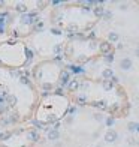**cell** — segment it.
<instances>
[{"label":"cell","mask_w":139,"mask_h":147,"mask_svg":"<svg viewBox=\"0 0 139 147\" xmlns=\"http://www.w3.org/2000/svg\"><path fill=\"white\" fill-rule=\"evenodd\" d=\"M46 137H48L49 141H57L58 138H60V132H58L57 129H49L48 134H46Z\"/></svg>","instance_id":"cell-3"},{"label":"cell","mask_w":139,"mask_h":147,"mask_svg":"<svg viewBox=\"0 0 139 147\" xmlns=\"http://www.w3.org/2000/svg\"><path fill=\"white\" fill-rule=\"evenodd\" d=\"M96 147H102V146H96Z\"/></svg>","instance_id":"cell-30"},{"label":"cell","mask_w":139,"mask_h":147,"mask_svg":"<svg viewBox=\"0 0 139 147\" xmlns=\"http://www.w3.org/2000/svg\"><path fill=\"white\" fill-rule=\"evenodd\" d=\"M132 66H133L132 59H129V57L121 59V62H120V68H121L123 71H129V69H132Z\"/></svg>","instance_id":"cell-2"},{"label":"cell","mask_w":139,"mask_h":147,"mask_svg":"<svg viewBox=\"0 0 139 147\" xmlns=\"http://www.w3.org/2000/svg\"><path fill=\"white\" fill-rule=\"evenodd\" d=\"M102 86H103L105 90H111V89H112V83H111V80H105Z\"/></svg>","instance_id":"cell-13"},{"label":"cell","mask_w":139,"mask_h":147,"mask_svg":"<svg viewBox=\"0 0 139 147\" xmlns=\"http://www.w3.org/2000/svg\"><path fill=\"white\" fill-rule=\"evenodd\" d=\"M114 123H115V120H114V117H108V119H106V125H108V126H112Z\"/></svg>","instance_id":"cell-19"},{"label":"cell","mask_w":139,"mask_h":147,"mask_svg":"<svg viewBox=\"0 0 139 147\" xmlns=\"http://www.w3.org/2000/svg\"><path fill=\"white\" fill-rule=\"evenodd\" d=\"M136 131H138V132H139V125H138V129H136Z\"/></svg>","instance_id":"cell-27"},{"label":"cell","mask_w":139,"mask_h":147,"mask_svg":"<svg viewBox=\"0 0 139 147\" xmlns=\"http://www.w3.org/2000/svg\"><path fill=\"white\" fill-rule=\"evenodd\" d=\"M27 138H29L30 141H33V143H37V141H39V134H37L36 131H30V132L27 134Z\"/></svg>","instance_id":"cell-7"},{"label":"cell","mask_w":139,"mask_h":147,"mask_svg":"<svg viewBox=\"0 0 139 147\" xmlns=\"http://www.w3.org/2000/svg\"><path fill=\"white\" fill-rule=\"evenodd\" d=\"M51 32H52V35H58V36L62 35V30H60V29H52Z\"/></svg>","instance_id":"cell-21"},{"label":"cell","mask_w":139,"mask_h":147,"mask_svg":"<svg viewBox=\"0 0 139 147\" xmlns=\"http://www.w3.org/2000/svg\"><path fill=\"white\" fill-rule=\"evenodd\" d=\"M94 119L100 122V120H102V116H100V114H94Z\"/></svg>","instance_id":"cell-23"},{"label":"cell","mask_w":139,"mask_h":147,"mask_svg":"<svg viewBox=\"0 0 139 147\" xmlns=\"http://www.w3.org/2000/svg\"><path fill=\"white\" fill-rule=\"evenodd\" d=\"M0 147H6V146H0Z\"/></svg>","instance_id":"cell-29"},{"label":"cell","mask_w":139,"mask_h":147,"mask_svg":"<svg viewBox=\"0 0 139 147\" xmlns=\"http://www.w3.org/2000/svg\"><path fill=\"white\" fill-rule=\"evenodd\" d=\"M19 83H21V84H26V86H30V81H29L27 77H21V78H19Z\"/></svg>","instance_id":"cell-18"},{"label":"cell","mask_w":139,"mask_h":147,"mask_svg":"<svg viewBox=\"0 0 139 147\" xmlns=\"http://www.w3.org/2000/svg\"><path fill=\"white\" fill-rule=\"evenodd\" d=\"M127 129H129L130 132H135V131L138 129V123H133V122H130V123H129V126H127Z\"/></svg>","instance_id":"cell-14"},{"label":"cell","mask_w":139,"mask_h":147,"mask_svg":"<svg viewBox=\"0 0 139 147\" xmlns=\"http://www.w3.org/2000/svg\"><path fill=\"white\" fill-rule=\"evenodd\" d=\"M109 50H111V44H109V42H102V44H100V51H102V53L108 54Z\"/></svg>","instance_id":"cell-11"},{"label":"cell","mask_w":139,"mask_h":147,"mask_svg":"<svg viewBox=\"0 0 139 147\" xmlns=\"http://www.w3.org/2000/svg\"><path fill=\"white\" fill-rule=\"evenodd\" d=\"M105 60H106L108 63H112V62H114V54H112V53H108L106 56H105Z\"/></svg>","instance_id":"cell-17"},{"label":"cell","mask_w":139,"mask_h":147,"mask_svg":"<svg viewBox=\"0 0 139 147\" xmlns=\"http://www.w3.org/2000/svg\"><path fill=\"white\" fill-rule=\"evenodd\" d=\"M24 147H26V146H24Z\"/></svg>","instance_id":"cell-31"},{"label":"cell","mask_w":139,"mask_h":147,"mask_svg":"<svg viewBox=\"0 0 139 147\" xmlns=\"http://www.w3.org/2000/svg\"><path fill=\"white\" fill-rule=\"evenodd\" d=\"M102 77H103L105 80H111V78L114 77V71H112L111 68H106V69H103V71H102Z\"/></svg>","instance_id":"cell-4"},{"label":"cell","mask_w":139,"mask_h":147,"mask_svg":"<svg viewBox=\"0 0 139 147\" xmlns=\"http://www.w3.org/2000/svg\"><path fill=\"white\" fill-rule=\"evenodd\" d=\"M42 89L48 93L49 90H52V84H51V83H44V84H42Z\"/></svg>","instance_id":"cell-16"},{"label":"cell","mask_w":139,"mask_h":147,"mask_svg":"<svg viewBox=\"0 0 139 147\" xmlns=\"http://www.w3.org/2000/svg\"><path fill=\"white\" fill-rule=\"evenodd\" d=\"M105 11H106V9H105L103 6H100V5H97V6L93 9V12H94V15H96V17H103Z\"/></svg>","instance_id":"cell-5"},{"label":"cell","mask_w":139,"mask_h":147,"mask_svg":"<svg viewBox=\"0 0 139 147\" xmlns=\"http://www.w3.org/2000/svg\"><path fill=\"white\" fill-rule=\"evenodd\" d=\"M69 30H73V32H76V30H78V27H76L75 24H72V26H69Z\"/></svg>","instance_id":"cell-22"},{"label":"cell","mask_w":139,"mask_h":147,"mask_svg":"<svg viewBox=\"0 0 139 147\" xmlns=\"http://www.w3.org/2000/svg\"><path fill=\"white\" fill-rule=\"evenodd\" d=\"M2 101H3V99H2V98H0V102H2Z\"/></svg>","instance_id":"cell-28"},{"label":"cell","mask_w":139,"mask_h":147,"mask_svg":"<svg viewBox=\"0 0 139 147\" xmlns=\"http://www.w3.org/2000/svg\"><path fill=\"white\" fill-rule=\"evenodd\" d=\"M120 9H123V11H126V9H127V5H121V8H120Z\"/></svg>","instance_id":"cell-24"},{"label":"cell","mask_w":139,"mask_h":147,"mask_svg":"<svg viewBox=\"0 0 139 147\" xmlns=\"http://www.w3.org/2000/svg\"><path fill=\"white\" fill-rule=\"evenodd\" d=\"M6 102H8L11 107H14V105H16L18 99H16V96H15V95H8V96H6Z\"/></svg>","instance_id":"cell-9"},{"label":"cell","mask_w":139,"mask_h":147,"mask_svg":"<svg viewBox=\"0 0 139 147\" xmlns=\"http://www.w3.org/2000/svg\"><path fill=\"white\" fill-rule=\"evenodd\" d=\"M0 6H5V2H2V0H0Z\"/></svg>","instance_id":"cell-25"},{"label":"cell","mask_w":139,"mask_h":147,"mask_svg":"<svg viewBox=\"0 0 139 147\" xmlns=\"http://www.w3.org/2000/svg\"><path fill=\"white\" fill-rule=\"evenodd\" d=\"M78 87H79V83H78L76 80H70V83H69V90H70V92H75V90H78Z\"/></svg>","instance_id":"cell-12"},{"label":"cell","mask_w":139,"mask_h":147,"mask_svg":"<svg viewBox=\"0 0 139 147\" xmlns=\"http://www.w3.org/2000/svg\"><path fill=\"white\" fill-rule=\"evenodd\" d=\"M3 135H5V134H0V140H3Z\"/></svg>","instance_id":"cell-26"},{"label":"cell","mask_w":139,"mask_h":147,"mask_svg":"<svg viewBox=\"0 0 139 147\" xmlns=\"http://www.w3.org/2000/svg\"><path fill=\"white\" fill-rule=\"evenodd\" d=\"M117 138H118L117 131H114V129H108L106 131V134H105V141L106 143H115Z\"/></svg>","instance_id":"cell-1"},{"label":"cell","mask_w":139,"mask_h":147,"mask_svg":"<svg viewBox=\"0 0 139 147\" xmlns=\"http://www.w3.org/2000/svg\"><path fill=\"white\" fill-rule=\"evenodd\" d=\"M102 18H103L105 21H109L111 18H112V12H111V11H105V14H103V17H102Z\"/></svg>","instance_id":"cell-15"},{"label":"cell","mask_w":139,"mask_h":147,"mask_svg":"<svg viewBox=\"0 0 139 147\" xmlns=\"http://www.w3.org/2000/svg\"><path fill=\"white\" fill-rule=\"evenodd\" d=\"M108 39H109L111 42H118V39H120V36H118V33H117V32H109V35H108Z\"/></svg>","instance_id":"cell-10"},{"label":"cell","mask_w":139,"mask_h":147,"mask_svg":"<svg viewBox=\"0 0 139 147\" xmlns=\"http://www.w3.org/2000/svg\"><path fill=\"white\" fill-rule=\"evenodd\" d=\"M69 78H70V74H69L67 71H62V72H60V81H62L63 84H66V83L69 81Z\"/></svg>","instance_id":"cell-6"},{"label":"cell","mask_w":139,"mask_h":147,"mask_svg":"<svg viewBox=\"0 0 139 147\" xmlns=\"http://www.w3.org/2000/svg\"><path fill=\"white\" fill-rule=\"evenodd\" d=\"M18 12H23V14H27L29 12V8L26 3H16V8H15Z\"/></svg>","instance_id":"cell-8"},{"label":"cell","mask_w":139,"mask_h":147,"mask_svg":"<svg viewBox=\"0 0 139 147\" xmlns=\"http://www.w3.org/2000/svg\"><path fill=\"white\" fill-rule=\"evenodd\" d=\"M60 51H62V47H60V45H55V47H54V53H55V54L60 56Z\"/></svg>","instance_id":"cell-20"}]
</instances>
